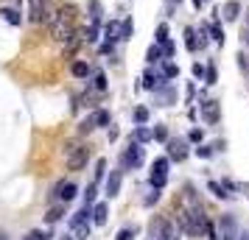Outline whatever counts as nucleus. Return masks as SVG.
I'll use <instances>...</instances> for the list:
<instances>
[{
  "instance_id": "nucleus-47",
  "label": "nucleus",
  "mask_w": 249,
  "mask_h": 240,
  "mask_svg": "<svg viewBox=\"0 0 249 240\" xmlns=\"http://www.w3.org/2000/svg\"><path fill=\"white\" fill-rule=\"evenodd\" d=\"M238 193H244L249 198V182H241V187H238Z\"/></svg>"
},
{
  "instance_id": "nucleus-21",
  "label": "nucleus",
  "mask_w": 249,
  "mask_h": 240,
  "mask_svg": "<svg viewBox=\"0 0 249 240\" xmlns=\"http://www.w3.org/2000/svg\"><path fill=\"white\" fill-rule=\"evenodd\" d=\"M132 140H137V143H148V140H154V131H151L148 126H135Z\"/></svg>"
},
{
  "instance_id": "nucleus-49",
  "label": "nucleus",
  "mask_w": 249,
  "mask_h": 240,
  "mask_svg": "<svg viewBox=\"0 0 249 240\" xmlns=\"http://www.w3.org/2000/svg\"><path fill=\"white\" fill-rule=\"evenodd\" d=\"M204 3H207V0H193V6H196V9H202Z\"/></svg>"
},
{
  "instance_id": "nucleus-32",
  "label": "nucleus",
  "mask_w": 249,
  "mask_h": 240,
  "mask_svg": "<svg viewBox=\"0 0 249 240\" xmlns=\"http://www.w3.org/2000/svg\"><path fill=\"white\" fill-rule=\"evenodd\" d=\"M90 131H95V123H92V114L90 117H84L79 123V134H90Z\"/></svg>"
},
{
  "instance_id": "nucleus-7",
  "label": "nucleus",
  "mask_w": 249,
  "mask_h": 240,
  "mask_svg": "<svg viewBox=\"0 0 249 240\" xmlns=\"http://www.w3.org/2000/svg\"><path fill=\"white\" fill-rule=\"evenodd\" d=\"M218 238L221 240H238L241 238V229H238V221H235V215H221L218 218Z\"/></svg>"
},
{
  "instance_id": "nucleus-30",
  "label": "nucleus",
  "mask_w": 249,
  "mask_h": 240,
  "mask_svg": "<svg viewBox=\"0 0 249 240\" xmlns=\"http://www.w3.org/2000/svg\"><path fill=\"white\" fill-rule=\"evenodd\" d=\"M160 195H162V190H160V187H151V193L143 198V204H146V207H154V204L160 201Z\"/></svg>"
},
{
  "instance_id": "nucleus-3",
  "label": "nucleus",
  "mask_w": 249,
  "mask_h": 240,
  "mask_svg": "<svg viewBox=\"0 0 249 240\" xmlns=\"http://www.w3.org/2000/svg\"><path fill=\"white\" fill-rule=\"evenodd\" d=\"M143 143H137V140L129 137V145L124 148V154H121V171H135V168H140L143 165V160H146V154H143V148H140Z\"/></svg>"
},
{
  "instance_id": "nucleus-18",
  "label": "nucleus",
  "mask_w": 249,
  "mask_h": 240,
  "mask_svg": "<svg viewBox=\"0 0 249 240\" xmlns=\"http://www.w3.org/2000/svg\"><path fill=\"white\" fill-rule=\"evenodd\" d=\"M70 73H73V79L84 81V79H90L92 67H90V64H87V62H73V67H70Z\"/></svg>"
},
{
  "instance_id": "nucleus-50",
  "label": "nucleus",
  "mask_w": 249,
  "mask_h": 240,
  "mask_svg": "<svg viewBox=\"0 0 249 240\" xmlns=\"http://www.w3.org/2000/svg\"><path fill=\"white\" fill-rule=\"evenodd\" d=\"M238 240H249V232H241V238Z\"/></svg>"
},
{
  "instance_id": "nucleus-44",
  "label": "nucleus",
  "mask_w": 249,
  "mask_h": 240,
  "mask_svg": "<svg viewBox=\"0 0 249 240\" xmlns=\"http://www.w3.org/2000/svg\"><path fill=\"white\" fill-rule=\"evenodd\" d=\"M215 79H218V76H215V67L210 64V67H207V73H204V84H210V87H213Z\"/></svg>"
},
{
  "instance_id": "nucleus-20",
  "label": "nucleus",
  "mask_w": 249,
  "mask_h": 240,
  "mask_svg": "<svg viewBox=\"0 0 249 240\" xmlns=\"http://www.w3.org/2000/svg\"><path fill=\"white\" fill-rule=\"evenodd\" d=\"M185 45H188V50H191V53L202 50V45H199V36H196V28H185Z\"/></svg>"
},
{
  "instance_id": "nucleus-42",
  "label": "nucleus",
  "mask_w": 249,
  "mask_h": 240,
  "mask_svg": "<svg viewBox=\"0 0 249 240\" xmlns=\"http://www.w3.org/2000/svg\"><path fill=\"white\" fill-rule=\"evenodd\" d=\"M188 140H191V143H202L204 131H202V128H191V131H188Z\"/></svg>"
},
{
  "instance_id": "nucleus-22",
  "label": "nucleus",
  "mask_w": 249,
  "mask_h": 240,
  "mask_svg": "<svg viewBox=\"0 0 249 240\" xmlns=\"http://www.w3.org/2000/svg\"><path fill=\"white\" fill-rule=\"evenodd\" d=\"M160 73H162V79H165V81L179 79V67H177L174 62H162V70H160Z\"/></svg>"
},
{
  "instance_id": "nucleus-40",
  "label": "nucleus",
  "mask_w": 249,
  "mask_h": 240,
  "mask_svg": "<svg viewBox=\"0 0 249 240\" xmlns=\"http://www.w3.org/2000/svg\"><path fill=\"white\" fill-rule=\"evenodd\" d=\"M204 235H207L210 240H221V238H218V232H215V224H213V221H207V224H204Z\"/></svg>"
},
{
  "instance_id": "nucleus-13",
  "label": "nucleus",
  "mask_w": 249,
  "mask_h": 240,
  "mask_svg": "<svg viewBox=\"0 0 249 240\" xmlns=\"http://www.w3.org/2000/svg\"><path fill=\"white\" fill-rule=\"evenodd\" d=\"M109 221V204H95L92 207V224L95 226H104Z\"/></svg>"
},
{
  "instance_id": "nucleus-41",
  "label": "nucleus",
  "mask_w": 249,
  "mask_h": 240,
  "mask_svg": "<svg viewBox=\"0 0 249 240\" xmlns=\"http://www.w3.org/2000/svg\"><path fill=\"white\" fill-rule=\"evenodd\" d=\"M191 73H193V79H199V81H202V79H204V73H207V67H204V64H199V62H196V64H193V67H191Z\"/></svg>"
},
{
  "instance_id": "nucleus-52",
  "label": "nucleus",
  "mask_w": 249,
  "mask_h": 240,
  "mask_svg": "<svg viewBox=\"0 0 249 240\" xmlns=\"http://www.w3.org/2000/svg\"><path fill=\"white\" fill-rule=\"evenodd\" d=\"M247 23H249V9H247Z\"/></svg>"
},
{
  "instance_id": "nucleus-25",
  "label": "nucleus",
  "mask_w": 249,
  "mask_h": 240,
  "mask_svg": "<svg viewBox=\"0 0 249 240\" xmlns=\"http://www.w3.org/2000/svg\"><path fill=\"white\" fill-rule=\"evenodd\" d=\"M132 34H135V23L126 17L124 23H121V42H129V39H132Z\"/></svg>"
},
{
  "instance_id": "nucleus-36",
  "label": "nucleus",
  "mask_w": 249,
  "mask_h": 240,
  "mask_svg": "<svg viewBox=\"0 0 249 240\" xmlns=\"http://www.w3.org/2000/svg\"><path fill=\"white\" fill-rule=\"evenodd\" d=\"M135 238H137V226H132V229L126 226V229L118 232V238H115V240H135Z\"/></svg>"
},
{
  "instance_id": "nucleus-34",
  "label": "nucleus",
  "mask_w": 249,
  "mask_h": 240,
  "mask_svg": "<svg viewBox=\"0 0 249 240\" xmlns=\"http://www.w3.org/2000/svg\"><path fill=\"white\" fill-rule=\"evenodd\" d=\"M90 17L92 23H101V3L98 0H90Z\"/></svg>"
},
{
  "instance_id": "nucleus-15",
  "label": "nucleus",
  "mask_w": 249,
  "mask_h": 240,
  "mask_svg": "<svg viewBox=\"0 0 249 240\" xmlns=\"http://www.w3.org/2000/svg\"><path fill=\"white\" fill-rule=\"evenodd\" d=\"M221 14H224V20H227V23H235V20H238V14H241V3H238V0H230V3H224Z\"/></svg>"
},
{
  "instance_id": "nucleus-43",
  "label": "nucleus",
  "mask_w": 249,
  "mask_h": 240,
  "mask_svg": "<svg viewBox=\"0 0 249 240\" xmlns=\"http://www.w3.org/2000/svg\"><path fill=\"white\" fill-rule=\"evenodd\" d=\"M104 171H107V160H98L95 162V182H101Z\"/></svg>"
},
{
  "instance_id": "nucleus-12",
  "label": "nucleus",
  "mask_w": 249,
  "mask_h": 240,
  "mask_svg": "<svg viewBox=\"0 0 249 240\" xmlns=\"http://www.w3.org/2000/svg\"><path fill=\"white\" fill-rule=\"evenodd\" d=\"M154 98L160 101V106H171V103H174V98H177V90H174L171 84H165V87H160V90L154 92Z\"/></svg>"
},
{
  "instance_id": "nucleus-27",
  "label": "nucleus",
  "mask_w": 249,
  "mask_h": 240,
  "mask_svg": "<svg viewBox=\"0 0 249 240\" xmlns=\"http://www.w3.org/2000/svg\"><path fill=\"white\" fill-rule=\"evenodd\" d=\"M135 123L137 126H148V109L146 106H137L135 109Z\"/></svg>"
},
{
  "instance_id": "nucleus-1",
  "label": "nucleus",
  "mask_w": 249,
  "mask_h": 240,
  "mask_svg": "<svg viewBox=\"0 0 249 240\" xmlns=\"http://www.w3.org/2000/svg\"><path fill=\"white\" fill-rule=\"evenodd\" d=\"M48 25H51V36L59 45H65L70 36L76 34V9L73 6H59Z\"/></svg>"
},
{
  "instance_id": "nucleus-23",
  "label": "nucleus",
  "mask_w": 249,
  "mask_h": 240,
  "mask_svg": "<svg viewBox=\"0 0 249 240\" xmlns=\"http://www.w3.org/2000/svg\"><path fill=\"white\" fill-rule=\"evenodd\" d=\"M0 17H3V20H6L9 25H20V20H23L17 9H0Z\"/></svg>"
},
{
  "instance_id": "nucleus-11",
  "label": "nucleus",
  "mask_w": 249,
  "mask_h": 240,
  "mask_svg": "<svg viewBox=\"0 0 249 240\" xmlns=\"http://www.w3.org/2000/svg\"><path fill=\"white\" fill-rule=\"evenodd\" d=\"M121 182H124V171L109 173V179H107V195H109V198H115V195L121 193Z\"/></svg>"
},
{
  "instance_id": "nucleus-9",
  "label": "nucleus",
  "mask_w": 249,
  "mask_h": 240,
  "mask_svg": "<svg viewBox=\"0 0 249 240\" xmlns=\"http://www.w3.org/2000/svg\"><path fill=\"white\" fill-rule=\"evenodd\" d=\"M202 117L207 126H215L218 123V117H221V101H215V98H210V101H202Z\"/></svg>"
},
{
  "instance_id": "nucleus-2",
  "label": "nucleus",
  "mask_w": 249,
  "mask_h": 240,
  "mask_svg": "<svg viewBox=\"0 0 249 240\" xmlns=\"http://www.w3.org/2000/svg\"><path fill=\"white\" fill-rule=\"evenodd\" d=\"M65 165H68V171H84L87 168V160H90V145H84V143H76V140H70L65 143Z\"/></svg>"
},
{
  "instance_id": "nucleus-19",
  "label": "nucleus",
  "mask_w": 249,
  "mask_h": 240,
  "mask_svg": "<svg viewBox=\"0 0 249 240\" xmlns=\"http://www.w3.org/2000/svg\"><path fill=\"white\" fill-rule=\"evenodd\" d=\"M146 62L148 64H162V62H165V53H162V48H160L157 42L146 50Z\"/></svg>"
},
{
  "instance_id": "nucleus-45",
  "label": "nucleus",
  "mask_w": 249,
  "mask_h": 240,
  "mask_svg": "<svg viewBox=\"0 0 249 240\" xmlns=\"http://www.w3.org/2000/svg\"><path fill=\"white\" fill-rule=\"evenodd\" d=\"M160 48H162V53H165V59H171V56H174V50H177V45H174L171 39L165 42V45H160Z\"/></svg>"
},
{
  "instance_id": "nucleus-51",
  "label": "nucleus",
  "mask_w": 249,
  "mask_h": 240,
  "mask_svg": "<svg viewBox=\"0 0 249 240\" xmlns=\"http://www.w3.org/2000/svg\"><path fill=\"white\" fill-rule=\"evenodd\" d=\"M59 240H73V238H70V235H68V238H59Z\"/></svg>"
},
{
  "instance_id": "nucleus-5",
  "label": "nucleus",
  "mask_w": 249,
  "mask_h": 240,
  "mask_svg": "<svg viewBox=\"0 0 249 240\" xmlns=\"http://www.w3.org/2000/svg\"><path fill=\"white\" fill-rule=\"evenodd\" d=\"M168 168H171V160L168 157H160V160H154V165H151V176H148V182H151V187H165V182H168Z\"/></svg>"
},
{
  "instance_id": "nucleus-31",
  "label": "nucleus",
  "mask_w": 249,
  "mask_h": 240,
  "mask_svg": "<svg viewBox=\"0 0 249 240\" xmlns=\"http://www.w3.org/2000/svg\"><path fill=\"white\" fill-rule=\"evenodd\" d=\"M90 224H92V221H87V224H81V226L79 229H73V232H76V240H87V238H90Z\"/></svg>"
},
{
  "instance_id": "nucleus-46",
  "label": "nucleus",
  "mask_w": 249,
  "mask_h": 240,
  "mask_svg": "<svg viewBox=\"0 0 249 240\" xmlns=\"http://www.w3.org/2000/svg\"><path fill=\"white\" fill-rule=\"evenodd\" d=\"M112 50H115V42H109V39H107V42L101 45V56H107V53H112Z\"/></svg>"
},
{
  "instance_id": "nucleus-29",
  "label": "nucleus",
  "mask_w": 249,
  "mask_h": 240,
  "mask_svg": "<svg viewBox=\"0 0 249 240\" xmlns=\"http://www.w3.org/2000/svg\"><path fill=\"white\" fill-rule=\"evenodd\" d=\"M210 39L218 42V45H224V31H221V25H218V23L210 25Z\"/></svg>"
},
{
  "instance_id": "nucleus-37",
  "label": "nucleus",
  "mask_w": 249,
  "mask_h": 240,
  "mask_svg": "<svg viewBox=\"0 0 249 240\" xmlns=\"http://www.w3.org/2000/svg\"><path fill=\"white\" fill-rule=\"evenodd\" d=\"M213 154H215V145H199V148H196V157H202V160L213 157Z\"/></svg>"
},
{
  "instance_id": "nucleus-39",
  "label": "nucleus",
  "mask_w": 249,
  "mask_h": 240,
  "mask_svg": "<svg viewBox=\"0 0 249 240\" xmlns=\"http://www.w3.org/2000/svg\"><path fill=\"white\" fill-rule=\"evenodd\" d=\"M238 67L244 70V73H247V79H249V53H244V50L238 53Z\"/></svg>"
},
{
  "instance_id": "nucleus-48",
  "label": "nucleus",
  "mask_w": 249,
  "mask_h": 240,
  "mask_svg": "<svg viewBox=\"0 0 249 240\" xmlns=\"http://www.w3.org/2000/svg\"><path fill=\"white\" fill-rule=\"evenodd\" d=\"M241 39H244V42H247V48H249V23H247V31L241 34Z\"/></svg>"
},
{
  "instance_id": "nucleus-24",
  "label": "nucleus",
  "mask_w": 249,
  "mask_h": 240,
  "mask_svg": "<svg viewBox=\"0 0 249 240\" xmlns=\"http://www.w3.org/2000/svg\"><path fill=\"white\" fill-rule=\"evenodd\" d=\"M90 87L95 92H107V87H109V84H107V73H95L92 81H90Z\"/></svg>"
},
{
  "instance_id": "nucleus-16",
  "label": "nucleus",
  "mask_w": 249,
  "mask_h": 240,
  "mask_svg": "<svg viewBox=\"0 0 249 240\" xmlns=\"http://www.w3.org/2000/svg\"><path fill=\"white\" fill-rule=\"evenodd\" d=\"M65 215H68V212H65V204H62V201H56V204L45 212V221H48V224H59Z\"/></svg>"
},
{
  "instance_id": "nucleus-10",
  "label": "nucleus",
  "mask_w": 249,
  "mask_h": 240,
  "mask_svg": "<svg viewBox=\"0 0 249 240\" xmlns=\"http://www.w3.org/2000/svg\"><path fill=\"white\" fill-rule=\"evenodd\" d=\"M165 84H168V81L162 79V73H160V70H151V67H148L146 73H143V90L157 92L160 87H165Z\"/></svg>"
},
{
  "instance_id": "nucleus-14",
  "label": "nucleus",
  "mask_w": 249,
  "mask_h": 240,
  "mask_svg": "<svg viewBox=\"0 0 249 240\" xmlns=\"http://www.w3.org/2000/svg\"><path fill=\"white\" fill-rule=\"evenodd\" d=\"M92 123H95V128H109V123H112L109 109H95L92 112Z\"/></svg>"
},
{
  "instance_id": "nucleus-28",
  "label": "nucleus",
  "mask_w": 249,
  "mask_h": 240,
  "mask_svg": "<svg viewBox=\"0 0 249 240\" xmlns=\"http://www.w3.org/2000/svg\"><path fill=\"white\" fill-rule=\"evenodd\" d=\"M95 193H98V187H95V182L87 184V190H84V207H92L95 204Z\"/></svg>"
},
{
  "instance_id": "nucleus-8",
  "label": "nucleus",
  "mask_w": 249,
  "mask_h": 240,
  "mask_svg": "<svg viewBox=\"0 0 249 240\" xmlns=\"http://www.w3.org/2000/svg\"><path fill=\"white\" fill-rule=\"evenodd\" d=\"M165 151H168V160H174V162H185L188 160V143H185L182 137L168 140V143H165Z\"/></svg>"
},
{
  "instance_id": "nucleus-38",
  "label": "nucleus",
  "mask_w": 249,
  "mask_h": 240,
  "mask_svg": "<svg viewBox=\"0 0 249 240\" xmlns=\"http://www.w3.org/2000/svg\"><path fill=\"white\" fill-rule=\"evenodd\" d=\"M154 140H157V143H168V128H165V126H157V128H154Z\"/></svg>"
},
{
  "instance_id": "nucleus-26",
  "label": "nucleus",
  "mask_w": 249,
  "mask_h": 240,
  "mask_svg": "<svg viewBox=\"0 0 249 240\" xmlns=\"http://www.w3.org/2000/svg\"><path fill=\"white\" fill-rule=\"evenodd\" d=\"M81 36H84V42H98V23H92L90 28H84V31H81Z\"/></svg>"
},
{
  "instance_id": "nucleus-17",
  "label": "nucleus",
  "mask_w": 249,
  "mask_h": 240,
  "mask_svg": "<svg viewBox=\"0 0 249 240\" xmlns=\"http://www.w3.org/2000/svg\"><path fill=\"white\" fill-rule=\"evenodd\" d=\"M207 190H210L215 198H221V201H230V198H232V193L224 187V182H207Z\"/></svg>"
},
{
  "instance_id": "nucleus-35",
  "label": "nucleus",
  "mask_w": 249,
  "mask_h": 240,
  "mask_svg": "<svg viewBox=\"0 0 249 240\" xmlns=\"http://www.w3.org/2000/svg\"><path fill=\"white\" fill-rule=\"evenodd\" d=\"M154 42H157V45H165V42H168V25H165V23L157 28V36H154Z\"/></svg>"
},
{
  "instance_id": "nucleus-33",
  "label": "nucleus",
  "mask_w": 249,
  "mask_h": 240,
  "mask_svg": "<svg viewBox=\"0 0 249 240\" xmlns=\"http://www.w3.org/2000/svg\"><path fill=\"white\" fill-rule=\"evenodd\" d=\"M25 240H51V235H48L45 229H31V232L25 235Z\"/></svg>"
},
{
  "instance_id": "nucleus-6",
  "label": "nucleus",
  "mask_w": 249,
  "mask_h": 240,
  "mask_svg": "<svg viewBox=\"0 0 249 240\" xmlns=\"http://www.w3.org/2000/svg\"><path fill=\"white\" fill-rule=\"evenodd\" d=\"M76 195H79V187H76L73 182H65V179H62V182L53 184V190H51V201H53V204H56V201L68 204V201H73Z\"/></svg>"
},
{
  "instance_id": "nucleus-4",
  "label": "nucleus",
  "mask_w": 249,
  "mask_h": 240,
  "mask_svg": "<svg viewBox=\"0 0 249 240\" xmlns=\"http://www.w3.org/2000/svg\"><path fill=\"white\" fill-rule=\"evenodd\" d=\"M56 9H51L48 0H28V20L34 25H48Z\"/></svg>"
}]
</instances>
